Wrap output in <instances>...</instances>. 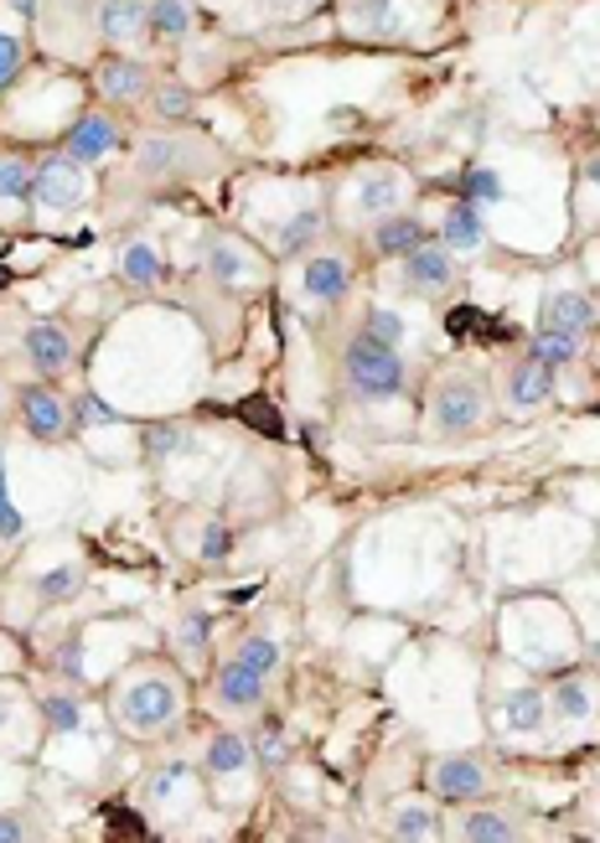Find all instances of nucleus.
Returning <instances> with one entry per match:
<instances>
[{
    "label": "nucleus",
    "mask_w": 600,
    "mask_h": 843,
    "mask_svg": "<svg viewBox=\"0 0 600 843\" xmlns=\"http://www.w3.org/2000/svg\"><path fill=\"white\" fill-rule=\"evenodd\" d=\"M341 378L358 399H399L404 393V357L399 347H383L368 332H358L341 347Z\"/></svg>",
    "instance_id": "f257e3e1"
},
{
    "label": "nucleus",
    "mask_w": 600,
    "mask_h": 843,
    "mask_svg": "<svg viewBox=\"0 0 600 843\" xmlns=\"http://www.w3.org/2000/svg\"><path fill=\"white\" fill-rule=\"evenodd\" d=\"M177 714H181V693L166 684V678H135V684H124L120 699H115V720H120V729H130V735H156V729H166Z\"/></svg>",
    "instance_id": "f03ea898"
},
{
    "label": "nucleus",
    "mask_w": 600,
    "mask_h": 843,
    "mask_svg": "<svg viewBox=\"0 0 600 843\" xmlns=\"http://www.w3.org/2000/svg\"><path fill=\"white\" fill-rule=\"evenodd\" d=\"M487 419V389L477 373H445L435 389V430L441 435H466Z\"/></svg>",
    "instance_id": "7ed1b4c3"
},
{
    "label": "nucleus",
    "mask_w": 600,
    "mask_h": 843,
    "mask_svg": "<svg viewBox=\"0 0 600 843\" xmlns=\"http://www.w3.org/2000/svg\"><path fill=\"white\" fill-rule=\"evenodd\" d=\"M21 425H26L32 440L58 446V440L73 435V409H68L52 389H21Z\"/></svg>",
    "instance_id": "20e7f679"
},
{
    "label": "nucleus",
    "mask_w": 600,
    "mask_h": 843,
    "mask_svg": "<svg viewBox=\"0 0 600 843\" xmlns=\"http://www.w3.org/2000/svg\"><path fill=\"white\" fill-rule=\"evenodd\" d=\"M135 166L145 177H192L202 166V151L187 135H156L135 151Z\"/></svg>",
    "instance_id": "39448f33"
},
{
    "label": "nucleus",
    "mask_w": 600,
    "mask_h": 843,
    "mask_svg": "<svg viewBox=\"0 0 600 843\" xmlns=\"http://www.w3.org/2000/svg\"><path fill=\"white\" fill-rule=\"evenodd\" d=\"M83 192H88V181L73 161H47L32 177V202H41V207H73V202H83Z\"/></svg>",
    "instance_id": "423d86ee"
},
{
    "label": "nucleus",
    "mask_w": 600,
    "mask_h": 843,
    "mask_svg": "<svg viewBox=\"0 0 600 843\" xmlns=\"http://www.w3.org/2000/svg\"><path fill=\"white\" fill-rule=\"evenodd\" d=\"M404 285L409 290H451L456 285V259H451V249H435V244H424V249H415V254H404Z\"/></svg>",
    "instance_id": "0eeeda50"
},
{
    "label": "nucleus",
    "mask_w": 600,
    "mask_h": 843,
    "mask_svg": "<svg viewBox=\"0 0 600 843\" xmlns=\"http://www.w3.org/2000/svg\"><path fill=\"white\" fill-rule=\"evenodd\" d=\"M596 321H600L596 300H590V295H580V290L549 295V300H543V311H539V326H543V332H569V336H580V332H590Z\"/></svg>",
    "instance_id": "6e6552de"
},
{
    "label": "nucleus",
    "mask_w": 600,
    "mask_h": 843,
    "mask_svg": "<svg viewBox=\"0 0 600 843\" xmlns=\"http://www.w3.org/2000/svg\"><path fill=\"white\" fill-rule=\"evenodd\" d=\"M26 357H32V368L47 378H58L68 363H73V336H68V326H58V321H37L32 332H26Z\"/></svg>",
    "instance_id": "1a4fd4ad"
},
{
    "label": "nucleus",
    "mask_w": 600,
    "mask_h": 843,
    "mask_svg": "<svg viewBox=\"0 0 600 843\" xmlns=\"http://www.w3.org/2000/svg\"><path fill=\"white\" fill-rule=\"evenodd\" d=\"M435 792L445 803H471V797H487V765L471 761V756H451V761L435 765Z\"/></svg>",
    "instance_id": "9d476101"
},
{
    "label": "nucleus",
    "mask_w": 600,
    "mask_h": 843,
    "mask_svg": "<svg viewBox=\"0 0 600 843\" xmlns=\"http://www.w3.org/2000/svg\"><path fill=\"white\" fill-rule=\"evenodd\" d=\"M68 156L73 161H104L115 145H120V130H115V119L109 115H83L73 130H68Z\"/></svg>",
    "instance_id": "9b49d317"
},
{
    "label": "nucleus",
    "mask_w": 600,
    "mask_h": 843,
    "mask_svg": "<svg viewBox=\"0 0 600 843\" xmlns=\"http://www.w3.org/2000/svg\"><path fill=\"white\" fill-rule=\"evenodd\" d=\"M264 684H269V673H260V667H249L243 657H233V663L218 673V699L228 709H254L264 699Z\"/></svg>",
    "instance_id": "f8f14e48"
},
{
    "label": "nucleus",
    "mask_w": 600,
    "mask_h": 843,
    "mask_svg": "<svg viewBox=\"0 0 600 843\" xmlns=\"http://www.w3.org/2000/svg\"><path fill=\"white\" fill-rule=\"evenodd\" d=\"M352 290V264L341 254H321L305 264V295L311 300H341Z\"/></svg>",
    "instance_id": "ddd939ff"
},
{
    "label": "nucleus",
    "mask_w": 600,
    "mask_h": 843,
    "mask_svg": "<svg viewBox=\"0 0 600 843\" xmlns=\"http://www.w3.org/2000/svg\"><path fill=\"white\" fill-rule=\"evenodd\" d=\"M549 389H554V368H549V363H539L533 353H528L518 368L507 373V399H513V404H523V409L543 404V399H549Z\"/></svg>",
    "instance_id": "4468645a"
},
{
    "label": "nucleus",
    "mask_w": 600,
    "mask_h": 843,
    "mask_svg": "<svg viewBox=\"0 0 600 843\" xmlns=\"http://www.w3.org/2000/svg\"><path fill=\"white\" fill-rule=\"evenodd\" d=\"M441 238H445L451 254H477L481 244H487V228H481L477 202H456V207L445 213V223H441Z\"/></svg>",
    "instance_id": "2eb2a0df"
},
{
    "label": "nucleus",
    "mask_w": 600,
    "mask_h": 843,
    "mask_svg": "<svg viewBox=\"0 0 600 843\" xmlns=\"http://www.w3.org/2000/svg\"><path fill=\"white\" fill-rule=\"evenodd\" d=\"M151 21V5L145 0H104L99 5V32L109 41H135Z\"/></svg>",
    "instance_id": "dca6fc26"
},
{
    "label": "nucleus",
    "mask_w": 600,
    "mask_h": 843,
    "mask_svg": "<svg viewBox=\"0 0 600 843\" xmlns=\"http://www.w3.org/2000/svg\"><path fill=\"white\" fill-rule=\"evenodd\" d=\"M373 244H379V254H415V249H424L430 244V234H424L420 217H383L379 228H373Z\"/></svg>",
    "instance_id": "f3484780"
},
{
    "label": "nucleus",
    "mask_w": 600,
    "mask_h": 843,
    "mask_svg": "<svg viewBox=\"0 0 600 843\" xmlns=\"http://www.w3.org/2000/svg\"><path fill=\"white\" fill-rule=\"evenodd\" d=\"M99 88L109 98H141L151 88V73L130 58H109V62H99Z\"/></svg>",
    "instance_id": "a211bd4d"
},
{
    "label": "nucleus",
    "mask_w": 600,
    "mask_h": 843,
    "mask_svg": "<svg viewBox=\"0 0 600 843\" xmlns=\"http://www.w3.org/2000/svg\"><path fill=\"white\" fill-rule=\"evenodd\" d=\"M187 26H192L187 0H151V21H145V37H151V41L171 47V41L187 37Z\"/></svg>",
    "instance_id": "6ab92c4d"
},
{
    "label": "nucleus",
    "mask_w": 600,
    "mask_h": 843,
    "mask_svg": "<svg viewBox=\"0 0 600 843\" xmlns=\"http://www.w3.org/2000/svg\"><path fill=\"white\" fill-rule=\"evenodd\" d=\"M543 709H549V699H543L539 688H518V693H507L502 699V720H507V729H539L543 725Z\"/></svg>",
    "instance_id": "aec40b11"
},
{
    "label": "nucleus",
    "mask_w": 600,
    "mask_h": 843,
    "mask_svg": "<svg viewBox=\"0 0 600 843\" xmlns=\"http://www.w3.org/2000/svg\"><path fill=\"white\" fill-rule=\"evenodd\" d=\"M249 765V746H243L239 735H213V746H207V771L213 776H233Z\"/></svg>",
    "instance_id": "412c9836"
},
{
    "label": "nucleus",
    "mask_w": 600,
    "mask_h": 843,
    "mask_svg": "<svg viewBox=\"0 0 600 843\" xmlns=\"http://www.w3.org/2000/svg\"><path fill=\"white\" fill-rule=\"evenodd\" d=\"M528 353L539 357V363H549V368H564V363H575V353H580V336H569V332H539Z\"/></svg>",
    "instance_id": "4be33fe9"
},
{
    "label": "nucleus",
    "mask_w": 600,
    "mask_h": 843,
    "mask_svg": "<svg viewBox=\"0 0 600 843\" xmlns=\"http://www.w3.org/2000/svg\"><path fill=\"white\" fill-rule=\"evenodd\" d=\"M394 839H441V812L435 807H404L394 818Z\"/></svg>",
    "instance_id": "5701e85b"
},
{
    "label": "nucleus",
    "mask_w": 600,
    "mask_h": 843,
    "mask_svg": "<svg viewBox=\"0 0 600 843\" xmlns=\"http://www.w3.org/2000/svg\"><path fill=\"white\" fill-rule=\"evenodd\" d=\"M460 839L502 843V839H513V823H507V818H497V812H466V818H460Z\"/></svg>",
    "instance_id": "b1692460"
},
{
    "label": "nucleus",
    "mask_w": 600,
    "mask_h": 843,
    "mask_svg": "<svg viewBox=\"0 0 600 843\" xmlns=\"http://www.w3.org/2000/svg\"><path fill=\"white\" fill-rule=\"evenodd\" d=\"M83 590V569L79 565H62V569H47L37 580V595L41 601H73Z\"/></svg>",
    "instance_id": "393cba45"
},
{
    "label": "nucleus",
    "mask_w": 600,
    "mask_h": 843,
    "mask_svg": "<svg viewBox=\"0 0 600 843\" xmlns=\"http://www.w3.org/2000/svg\"><path fill=\"white\" fill-rule=\"evenodd\" d=\"M394 197H399V181L388 177V171H379V177H368L358 187V207L362 213H388V207H394Z\"/></svg>",
    "instance_id": "a878e982"
},
{
    "label": "nucleus",
    "mask_w": 600,
    "mask_h": 843,
    "mask_svg": "<svg viewBox=\"0 0 600 843\" xmlns=\"http://www.w3.org/2000/svg\"><path fill=\"white\" fill-rule=\"evenodd\" d=\"M32 177H37V171H32L21 156L0 161V197H5V202H32Z\"/></svg>",
    "instance_id": "bb28decb"
},
{
    "label": "nucleus",
    "mask_w": 600,
    "mask_h": 843,
    "mask_svg": "<svg viewBox=\"0 0 600 843\" xmlns=\"http://www.w3.org/2000/svg\"><path fill=\"white\" fill-rule=\"evenodd\" d=\"M239 414H243V425H249V430H264L269 440H280V435H285L280 409H275L269 399H243V404H239Z\"/></svg>",
    "instance_id": "cd10ccee"
},
{
    "label": "nucleus",
    "mask_w": 600,
    "mask_h": 843,
    "mask_svg": "<svg viewBox=\"0 0 600 843\" xmlns=\"http://www.w3.org/2000/svg\"><path fill=\"white\" fill-rule=\"evenodd\" d=\"M124 280H135V285H156L160 280V264H156V249H145V244H135V249H124Z\"/></svg>",
    "instance_id": "c85d7f7f"
},
{
    "label": "nucleus",
    "mask_w": 600,
    "mask_h": 843,
    "mask_svg": "<svg viewBox=\"0 0 600 843\" xmlns=\"http://www.w3.org/2000/svg\"><path fill=\"white\" fill-rule=\"evenodd\" d=\"M316 228H321V217L316 213H300V217H290L280 228V254H300L311 238H316Z\"/></svg>",
    "instance_id": "c756f323"
},
{
    "label": "nucleus",
    "mask_w": 600,
    "mask_h": 843,
    "mask_svg": "<svg viewBox=\"0 0 600 843\" xmlns=\"http://www.w3.org/2000/svg\"><path fill=\"white\" fill-rule=\"evenodd\" d=\"M181 446H187V430H181V425H151V430H145V455H151V461H166V455L181 451Z\"/></svg>",
    "instance_id": "7c9ffc66"
},
{
    "label": "nucleus",
    "mask_w": 600,
    "mask_h": 843,
    "mask_svg": "<svg viewBox=\"0 0 600 843\" xmlns=\"http://www.w3.org/2000/svg\"><path fill=\"white\" fill-rule=\"evenodd\" d=\"M362 332L373 336V342H383V347H399V336H404V316L399 311H368V326Z\"/></svg>",
    "instance_id": "2f4dec72"
},
{
    "label": "nucleus",
    "mask_w": 600,
    "mask_h": 843,
    "mask_svg": "<svg viewBox=\"0 0 600 843\" xmlns=\"http://www.w3.org/2000/svg\"><path fill=\"white\" fill-rule=\"evenodd\" d=\"M73 425H120V414L109 409L104 399H94V393H79V404H73Z\"/></svg>",
    "instance_id": "473e14b6"
},
{
    "label": "nucleus",
    "mask_w": 600,
    "mask_h": 843,
    "mask_svg": "<svg viewBox=\"0 0 600 843\" xmlns=\"http://www.w3.org/2000/svg\"><path fill=\"white\" fill-rule=\"evenodd\" d=\"M239 657H243L249 667H260V673H275V663H280V648H275L269 637H243Z\"/></svg>",
    "instance_id": "72a5a7b5"
},
{
    "label": "nucleus",
    "mask_w": 600,
    "mask_h": 843,
    "mask_svg": "<svg viewBox=\"0 0 600 843\" xmlns=\"http://www.w3.org/2000/svg\"><path fill=\"white\" fill-rule=\"evenodd\" d=\"M460 192H466V202H497L502 187H497V177H492L487 166H477V171L460 177Z\"/></svg>",
    "instance_id": "f704fd0d"
},
{
    "label": "nucleus",
    "mask_w": 600,
    "mask_h": 843,
    "mask_svg": "<svg viewBox=\"0 0 600 843\" xmlns=\"http://www.w3.org/2000/svg\"><path fill=\"white\" fill-rule=\"evenodd\" d=\"M156 109H160V119H187V115H192V88L166 83V88L156 94Z\"/></svg>",
    "instance_id": "c9c22d12"
},
{
    "label": "nucleus",
    "mask_w": 600,
    "mask_h": 843,
    "mask_svg": "<svg viewBox=\"0 0 600 843\" xmlns=\"http://www.w3.org/2000/svg\"><path fill=\"white\" fill-rule=\"evenodd\" d=\"M554 704H560L564 720H585V714H590V693H585V684H564Z\"/></svg>",
    "instance_id": "e433bc0d"
},
{
    "label": "nucleus",
    "mask_w": 600,
    "mask_h": 843,
    "mask_svg": "<svg viewBox=\"0 0 600 843\" xmlns=\"http://www.w3.org/2000/svg\"><path fill=\"white\" fill-rule=\"evenodd\" d=\"M47 725L58 729V735H73L79 729V704L73 699H47Z\"/></svg>",
    "instance_id": "4c0bfd02"
},
{
    "label": "nucleus",
    "mask_w": 600,
    "mask_h": 843,
    "mask_svg": "<svg viewBox=\"0 0 600 843\" xmlns=\"http://www.w3.org/2000/svg\"><path fill=\"white\" fill-rule=\"evenodd\" d=\"M21 533V512L11 508V491H5V466H0V538H16Z\"/></svg>",
    "instance_id": "58836bf2"
},
{
    "label": "nucleus",
    "mask_w": 600,
    "mask_h": 843,
    "mask_svg": "<svg viewBox=\"0 0 600 843\" xmlns=\"http://www.w3.org/2000/svg\"><path fill=\"white\" fill-rule=\"evenodd\" d=\"M16 68H21V41L0 32V88H5L11 79H16Z\"/></svg>",
    "instance_id": "ea45409f"
},
{
    "label": "nucleus",
    "mask_w": 600,
    "mask_h": 843,
    "mask_svg": "<svg viewBox=\"0 0 600 843\" xmlns=\"http://www.w3.org/2000/svg\"><path fill=\"white\" fill-rule=\"evenodd\" d=\"M228 544H233V533L228 529H218V523H213V529L202 533V559H223V554H228Z\"/></svg>",
    "instance_id": "a19ab883"
},
{
    "label": "nucleus",
    "mask_w": 600,
    "mask_h": 843,
    "mask_svg": "<svg viewBox=\"0 0 600 843\" xmlns=\"http://www.w3.org/2000/svg\"><path fill=\"white\" fill-rule=\"evenodd\" d=\"M260 756H264V765H280L285 761V740H280V729H275V720L264 725V735H260Z\"/></svg>",
    "instance_id": "79ce46f5"
},
{
    "label": "nucleus",
    "mask_w": 600,
    "mask_h": 843,
    "mask_svg": "<svg viewBox=\"0 0 600 843\" xmlns=\"http://www.w3.org/2000/svg\"><path fill=\"white\" fill-rule=\"evenodd\" d=\"M177 782H187V765H166V771H160V776H156V782H151V797H156V803H166V797H171V786H177Z\"/></svg>",
    "instance_id": "37998d69"
},
{
    "label": "nucleus",
    "mask_w": 600,
    "mask_h": 843,
    "mask_svg": "<svg viewBox=\"0 0 600 843\" xmlns=\"http://www.w3.org/2000/svg\"><path fill=\"white\" fill-rule=\"evenodd\" d=\"M213 275L218 280H239L243 275V259L233 249H213Z\"/></svg>",
    "instance_id": "c03bdc74"
},
{
    "label": "nucleus",
    "mask_w": 600,
    "mask_h": 843,
    "mask_svg": "<svg viewBox=\"0 0 600 843\" xmlns=\"http://www.w3.org/2000/svg\"><path fill=\"white\" fill-rule=\"evenodd\" d=\"M104 818H109V823H115V828H124V833H135V839H145V823H141V818H135V812H124V807H109Z\"/></svg>",
    "instance_id": "a18cd8bd"
},
{
    "label": "nucleus",
    "mask_w": 600,
    "mask_h": 843,
    "mask_svg": "<svg viewBox=\"0 0 600 843\" xmlns=\"http://www.w3.org/2000/svg\"><path fill=\"white\" fill-rule=\"evenodd\" d=\"M181 642H187V648H202V642H207V616H192L187 631H181Z\"/></svg>",
    "instance_id": "49530a36"
},
{
    "label": "nucleus",
    "mask_w": 600,
    "mask_h": 843,
    "mask_svg": "<svg viewBox=\"0 0 600 843\" xmlns=\"http://www.w3.org/2000/svg\"><path fill=\"white\" fill-rule=\"evenodd\" d=\"M26 839V823L21 818H0V843H21Z\"/></svg>",
    "instance_id": "de8ad7c7"
},
{
    "label": "nucleus",
    "mask_w": 600,
    "mask_h": 843,
    "mask_svg": "<svg viewBox=\"0 0 600 843\" xmlns=\"http://www.w3.org/2000/svg\"><path fill=\"white\" fill-rule=\"evenodd\" d=\"M585 171H590V181H596V187H600V161H590V166H585Z\"/></svg>",
    "instance_id": "09e8293b"
},
{
    "label": "nucleus",
    "mask_w": 600,
    "mask_h": 843,
    "mask_svg": "<svg viewBox=\"0 0 600 843\" xmlns=\"http://www.w3.org/2000/svg\"><path fill=\"white\" fill-rule=\"evenodd\" d=\"M0 709H5V704H0Z\"/></svg>",
    "instance_id": "8fccbe9b"
}]
</instances>
